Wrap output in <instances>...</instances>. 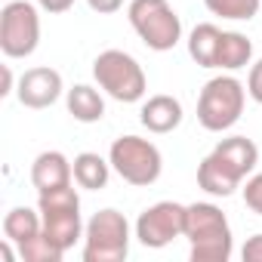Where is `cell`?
Returning <instances> with one entry per match:
<instances>
[{"label": "cell", "mask_w": 262, "mask_h": 262, "mask_svg": "<svg viewBox=\"0 0 262 262\" xmlns=\"http://www.w3.org/2000/svg\"><path fill=\"white\" fill-rule=\"evenodd\" d=\"M241 259L244 262H262V231L247 237V244L241 247Z\"/></svg>", "instance_id": "obj_24"}, {"label": "cell", "mask_w": 262, "mask_h": 262, "mask_svg": "<svg viewBox=\"0 0 262 262\" xmlns=\"http://www.w3.org/2000/svg\"><path fill=\"white\" fill-rule=\"evenodd\" d=\"M37 7L50 16H59V13H68L74 7V0H37Z\"/></svg>", "instance_id": "obj_26"}, {"label": "cell", "mask_w": 262, "mask_h": 262, "mask_svg": "<svg viewBox=\"0 0 262 262\" xmlns=\"http://www.w3.org/2000/svg\"><path fill=\"white\" fill-rule=\"evenodd\" d=\"M13 93V71L10 65H4V90H0V96H10Z\"/></svg>", "instance_id": "obj_27"}, {"label": "cell", "mask_w": 262, "mask_h": 262, "mask_svg": "<svg viewBox=\"0 0 262 262\" xmlns=\"http://www.w3.org/2000/svg\"><path fill=\"white\" fill-rule=\"evenodd\" d=\"M182 102L176 96H167V93H158V96H148L142 102V111H139V120L148 133L155 136H167L182 123Z\"/></svg>", "instance_id": "obj_12"}, {"label": "cell", "mask_w": 262, "mask_h": 262, "mask_svg": "<svg viewBox=\"0 0 262 262\" xmlns=\"http://www.w3.org/2000/svg\"><path fill=\"white\" fill-rule=\"evenodd\" d=\"M219 43H222V28L213 25V22H201V25H194L191 34H188V56H191L201 68H216Z\"/></svg>", "instance_id": "obj_16"}, {"label": "cell", "mask_w": 262, "mask_h": 262, "mask_svg": "<svg viewBox=\"0 0 262 262\" xmlns=\"http://www.w3.org/2000/svg\"><path fill=\"white\" fill-rule=\"evenodd\" d=\"M213 155L222 158V161L241 176V179H247V176L256 170V164H259V148H256V142L247 139V136H228V139H219L216 148H213Z\"/></svg>", "instance_id": "obj_14"}, {"label": "cell", "mask_w": 262, "mask_h": 262, "mask_svg": "<svg viewBox=\"0 0 262 262\" xmlns=\"http://www.w3.org/2000/svg\"><path fill=\"white\" fill-rule=\"evenodd\" d=\"M241 191H244V204H247L256 216H262V173L250 176L247 185H244Z\"/></svg>", "instance_id": "obj_22"}, {"label": "cell", "mask_w": 262, "mask_h": 262, "mask_svg": "<svg viewBox=\"0 0 262 262\" xmlns=\"http://www.w3.org/2000/svg\"><path fill=\"white\" fill-rule=\"evenodd\" d=\"M19 256H22L25 262H62L65 250H62V247H56V244L40 231V234H34L31 241L19 244Z\"/></svg>", "instance_id": "obj_21"}, {"label": "cell", "mask_w": 262, "mask_h": 262, "mask_svg": "<svg viewBox=\"0 0 262 262\" xmlns=\"http://www.w3.org/2000/svg\"><path fill=\"white\" fill-rule=\"evenodd\" d=\"M108 161H111V170L126 185H136V188L155 185L164 170L161 148L142 136H117L108 148Z\"/></svg>", "instance_id": "obj_3"}, {"label": "cell", "mask_w": 262, "mask_h": 262, "mask_svg": "<svg viewBox=\"0 0 262 262\" xmlns=\"http://www.w3.org/2000/svg\"><path fill=\"white\" fill-rule=\"evenodd\" d=\"M244 102H247V86L234 74L210 77L198 96V123L207 133H225L241 120Z\"/></svg>", "instance_id": "obj_2"}, {"label": "cell", "mask_w": 262, "mask_h": 262, "mask_svg": "<svg viewBox=\"0 0 262 262\" xmlns=\"http://www.w3.org/2000/svg\"><path fill=\"white\" fill-rule=\"evenodd\" d=\"M185 237L191 244V262H228L234 253L231 225L225 213L210 201L185 204Z\"/></svg>", "instance_id": "obj_1"}, {"label": "cell", "mask_w": 262, "mask_h": 262, "mask_svg": "<svg viewBox=\"0 0 262 262\" xmlns=\"http://www.w3.org/2000/svg\"><path fill=\"white\" fill-rule=\"evenodd\" d=\"M62 74L56 68H47V65H37V68H28L22 77H19V86H16V96L25 108H34V111H43L50 105L59 102L62 96Z\"/></svg>", "instance_id": "obj_10"}, {"label": "cell", "mask_w": 262, "mask_h": 262, "mask_svg": "<svg viewBox=\"0 0 262 262\" xmlns=\"http://www.w3.org/2000/svg\"><path fill=\"white\" fill-rule=\"evenodd\" d=\"M247 96H250L253 102L262 105V59L253 62V68H250V77H247Z\"/></svg>", "instance_id": "obj_23"}, {"label": "cell", "mask_w": 262, "mask_h": 262, "mask_svg": "<svg viewBox=\"0 0 262 262\" xmlns=\"http://www.w3.org/2000/svg\"><path fill=\"white\" fill-rule=\"evenodd\" d=\"M86 7L93 13H99V16H111V13H117L123 7V0H86Z\"/></svg>", "instance_id": "obj_25"}, {"label": "cell", "mask_w": 262, "mask_h": 262, "mask_svg": "<svg viewBox=\"0 0 262 262\" xmlns=\"http://www.w3.org/2000/svg\"><path fill=\"white\" fill-rule=\"evenodd\" d=\"M259 4L262 0H204V7L213 16L228 19V22H250L259 13Z\"/></svg>", "instance_id": "obj_20"}, {"label": "cell", "mask_w": 262, "mask_h": 262, "mask_svg": "<svg viewBox=\"0 0 262 262\" xmlns=\"http://www.w3.org/2000/svg\"><path fill=\"white\" fill-rule=\"evenodd\" d=\"M65 105H68V114L80 123H99L105 117V99L90 83H74L65 93Z\"/></svg>", "instance_id": "obj_15"}, {"label": "cell", "mask_w": 262, "mask_h": 262, "mask_svg": "<svg viewBox=\"0 0 262 262\" xmlns=\"http://www.w3.org/2000/svg\"><path fill=\"white\" fill-rule=\"evenodd\" d=\"M71 179H74V167L62 151H40L31 164V185L37 188V194L59 191L71 185Z\"/></svg>", "instance_id": "obj_11"}, {"label": "cell", "mask_w": 262, "mask_h": 262, "mask_svg": "<svg viewBox=\"0 0 262 262\" xmlns=\"http://www.w3.org/2000/svg\"><path fill=\"white\" fill-rule=\"evenodd\" d=\"M93 77L99 83V90H105L114 102H142L148 93V77L142 71V65L123 53V50H105L96 56L93 62Z\"/></svg>", "instance_id": "obj_4"}, {"label": "cell", "mask_w": 262, "mask_h": 262, "mask_svg": "<svg viewBox=\"0 0 262 262\" xmlns=\"http://www.w3.org/2000/svg\"><path fill=\"white\" fill-rule=\"evenodd\" d=\"M126 19L139 40L155 53H167L182 40V19L167 0H129Z\"/></svg>", "instance_id": "obj_5"}, {"label": "cell", "mask_w": 262, "mask_h": 262, "mask_svg": "<svg viewBox=\"0 0 262 262\" xmlns=\"http://www.w3.org/2000/svg\"><path fill=\"white\" fill-rule=\"evenodd\" d=\"M198 185L210 194V198H231L241 185H244V179L222 161V158H216L213 151L198 164Z\"/></svg>", "instance_id": "obj_13"}, {"label": "cell", "mask_w": 262, "mask_h": 262, "mask_svg": "<svg viewBox=\"0 0 262 262\" xmlns=\"http://www.w3.org/2000/svg\"><path fill=\"white\" fill-rule=\"evenodd\" d=\"M74 167V182L86 191H102L111 179V161H105L102 155L96 151H83L71 161Z\"/></svg>", "instance_id": "obj_17"}, {"label": "cell", "mask_w": 262, "mask_h": 262, "mask_svg": "<svg viewBox=\"0 0 262 262\" xmlns=\"http://www.w3.org/2000/svg\"><path fill=\"white\" fill-rule=\"evenodd\" d=\"M176 237H185V204L176 201H158L145 207L136 219V241L148 250H161L173 244Z\"/></svg>", "instance_id": "obj_9"}, {"label": "cell", "mask_w": 262, "mask_h": 262, "mask_svg": "<svg viewBox=\"0 0 262 262\" xmlns=\"http://www.w3.org/2000/svg\"><path fill=\"white\" fill-rule=\"evenodd\" d=\"M250 59H253V43H250V37L241 34V31H222L216 68H222V71H241V68L250 65Z\"/></svg>", "instance_id": "obj_18"}, {"label": "cell", "mask_w": 262, "mask_h": 262, "mask_svg": "<svg viewBox=\"0 0 262 262\" xmlns=\"http://www.w3.org/2000/svg\"><path fill=\"white\" fill-rule=\"evenodd\" d=\"M37 210H40V219H43V234L62 247L65 253L83 237V219H80V198L71 185L59 188V191H50V194H40L37 201Z\"/></svg>", "instance_id": "obj_7"}, {"label": "cell", "mask_w": 262, "mask_h": 262, "mask_svg": "<svg viewBox=\"0 0 262 262\" xmlns=\"http://www.w3.org/2000/svg\"><path fill=\"white\" fill-rule=\"evenodd\" d=\"M40 43V16L28 0H10L0 10V50L7 59H28Z\"/></svg>", "instance_id": "obj_8"}, {"label": "cell", "mask_w": 262, "mask_h": 262, "mask_svg": "<svg viewBox=\"0 0 262 262\" xmlns=\"http://www.w3.org/2000/svg\"><path fill=\"white\" fill-rule=\"evenodd\" d=\"M129 253V222L120 210H99L83 228V262H123Z\"/></svg>", "instance_id": "obj_6"}, {"label": "cell", "mask_w": 262, "mask_h": 262, "mask_svg": "<svg viewBox=\"0 0 262 262\" xmlns=\"http://www.w3.org/2000/svg\"><path fill=\"white\" fill-rule=\"evenodd\" d=\"M43 231V219H40V210H31V207H13L7 216H4V237L13 241V244H25L31 241L34 234Z\"/></svg>", "instance_id": "obj_19"}]
</instances>
